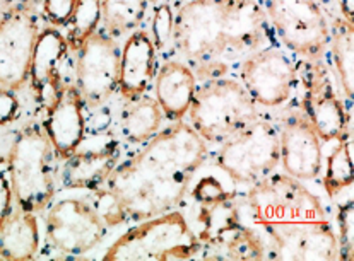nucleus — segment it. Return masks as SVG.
I'll return each instance as SVG.
<instances>
[{"mask_svg":"<svg viewBox=\"0 0 354 261\" xmlns=\"http://www.w3.org/2000/svg\"><path fill=\"white\" fill-rule=\"evenodd\" d=\"M205 155V140L187 123H175L115 166L106 183L91 191L89 203L110 227L161 215L183 200Z\"/></svg>","mask_w":354,"mask_h":261,"instance_id":"nucleus-1","label":"nucleus"},{"mask_svg":"<svg viewBox=\"0 0 354 261\" xmlns=\"http://www.w3.org/2000/svg\"><path fill=\"white\" fill-rule=\"evenodd\" d=\"M247 206L277 260H339L337 235L322 203L290 174H267L252 184Z\"/></svg>","mask_w":354,"mask_h":261,"instance_id":"nucleus-2","label":"nucleus"},{"mask_svg":"<svg viewBox=\"0 0 354 261\" xmlns=\"http://www.w3.org/2000/svg\"><path fill=\"white\" fill-rule=\"evenodd\" d=\"M225 7L226 0H190L175 16L171 43L201 81L223 77L230 67Z\"/></svg>","mask_w":354,"mask_h":261,"instance_id":"nucleus-3","label":"nucleus"},{"mask_svg":"<svg viewBox=\"0 0 354 261\" xmlns=\"http://www.w3.org/2000/svg\"><path fill=\"white\" fill-rule=\"evenodd\" d=\"M53 147L45 128L23 126L7 154V174L17 206L28 212L46 209L55 197Z\"/></svg>","mask_w":354,"mask_h":261,"instance_id":"nucleus-4","label":"nucleus"},{"mask_svg":"<svg viewBox=\"0 0 354 261\" xmlns=\"http://www.w3.org/2000/svg\"><path fill=\"white\" fill-rule=\"evenodd\" d=\"M189 116L190 126L205 142L223 144L260 118V113L243 84L218 77L195 90Z\"/></svg>","mask_w":354,"mask_h":261,"instance_id":"nucleus-5","label":"nucleus"},{"mask_svg":"<svg viewBox=\"0 0 354 261\" xmlns=\"http://www.w3.org/2000/svg\"><path fill=\"white\" fill-rule=\"evenodd\" d=\"M202 242L182 212L169 210L140 220L113 242L104 260H189L201 255Z\"/></svg>","mask_w":354,"mask_h":261,"instance_id":"nucleus-6","label":"nucleus"},{"mask_svg":"<svg viewBox=\"0 0 354 261\" xmlns=\"http://www.w3.org/2000/svg\"><path fill=\"white\" fill-rule=\"evenodd\" d=\"M279 133L266 119L257 118L225 140L216 166L238 183L254 184L279 164Z\"/></svg>","mask_w":354,"mask_h":261,"instance_id":"nucleus-7","label":"nucleus"},{"mask_svg":"<svg viewBox=\"0 0 354 261\" xmlns=\"http://www.w3.org/2000/svg\"><path fill=\"white\" fill-rule=\"evenodd\" d=\"M266 16L284 45L308 60L324 55L330 28L315 0H263Z\"/></svg>","mask_w":354,"mask_h":261,"instance_id":"nucleus-8","label":"nucleus"},{"mask_svg":"<svg viewBox=\"0 0 354 261\" xmlns=\"http://www.w3.org/2000/svg\"><path fill=\"white\" fill-rule=\"evenodd\" d=\"M106 227L95 206L81 198H64L52 203L46 212V241L62 256L91 251L103 241Z\"/></svg>","mask_w":354,"mask_h":261,"instance_id":"nucleus-9","label":"nucleus"},{"mask_svg":"<svg viewBox=\"0 0 354 261\" xmlns=\"http://www.w3.org/2000/svg\"><path fill=\"white\" fill-rule=\"evenodd\" d=\"M38 32L35 10L21 2L0 19V87L19 90L26 84Z\"/></svg>","mask_w":354,"mask_h":261,"instance_id":"nucleus-10","label":"nucleus"},{"mask_svg":"<svg viewBox=\"0 0 354 261\" xmlns=\"http://www.w3.org/2000/svg\"><path fill=\"white\" fill-rule=\"evenodd\" d=\"M303 110L320 140L346 139L349 113L339 99L328 72L319 60H310L303 72Z\"/></svg>","mask_w":354,"mask_h":261,"instance_id":"nucleus-11","label":"nucleus"},{"mask_svg":"<svg viewBox=\"0 0 354 261\" xmlns=\"http://www.w3.org/2000/svg\"><path fill=\"white\" fill-rule=\"evenodd\" d=\"M296 75L298 70L291 58L276 48L259 50L241 64V84L262 106L286 103L296 84Z\"/></svg>","mask_w":354,"mask_h":261,"instance_id":"nucleus-12","label":"nucleus"},{"mask_svg":"<svg viewBox=\"0 0 354 261\" xmlns=\"http://www.w3.org/2000/svg\"><path fill=\"white\" fill-rule=\"evenodd\" d=\"M120 52L111 36L95 32L77 50L75 81L86 101L97 106L118 87Z\"/></svg>","mask_w":354,"mask_h":261,"instance_id":"nucleus-13","label":"nucleus"},{"mask_svg":"<svg viewBox=\"0 0 354 261\" xmlns=\"http://www.w3.org/2000/svg\"><path fill=\"white\" fill-rule=\"evenodd\" d=\"M279 162L286 174L299 181L319 176L322 169V144L305 115H291L281 125Z\"/></svg>","mask_w":354,"mask_h":261,"instance_id":"nucleus-14","label":"nucleus"},{"mask_svg":"<svg viewBox=\"0 0 354 261\" xmlns=\"http://www.w3.org/2000/svg\"><path fill=\"white\" fill-rule=\"evenodd\" d=\"M43 128L60 159H67L81 147L86 135V118L84 101L77 86H64L59 90L46 110Z\"/></svg>","mask_w":354,"mask_h":261,"instance_id":"nucleus-15","label":"nucleus"},{"mask_svg":"<svg viewBox=\"0 0 354 261\" xmlns=\"http://www.w3.org/2000/svg\"><path fill=\"white\" fill-rule=\"evenodd\" d=\"M267 38L266 10L255 0H226L225 43L226 58H233L262 50Z\"/></svg>","mask_w":354,"mask_h":261,"instance_id":"nucleus-16","label":"nucleus"},{"mask_svg":"<svg viewBox=\"0 0 354 261\" xmlns=\"http://www.w3.org/2000/svg\"><path fill=\"white\" fill-rule=\"evenodd\" d=\"M65 36L55 26L41 29L32 48L30 84L38 99L50 96V101L62 89V67L68 57Z\"/></svg>","mask_w":354,"mask_h":261,"instance_id":"nucleus-17","label":"nucleus"},{"mask_svg":"<svg viewBox=\"0 0 354 261\" xmlns=\"http://www.w3.org/2000/svg\"><path fill=\"white\" fill-rule=\"evenodd\" d=\"M156 48L151 35L144 29H136L125 41L120 53L118 89L127 101L142 97L154 79Z\"/></svg>","mask_w":354,"mask_h":261,"instance_id":"nucleus-18","label":"nucleus"},{"mask_svg":"<svg viewBox=\"0 0 354 261\" xmlns=\"http://www.w3.org/2000/svg\"><path fill=\"white\" fill-rule=\"evenodd\" d=\"M120 151L118 145L110 142L103 147L75 151L64 159L65 164L60 174L64 188L68 190L95 191L106 183L108 176L118 164Z\"/></svg>","mask_w":354,"mask_h":261,"instance_id":"nucleus-19","label":"nucleus"},{"mask_svg":"<svg viewBox=\"0 0 354 261\" xmlns=\"http://www.w3.org/2000/svg\"><path fill=\"white\" fill-rule=\"evenodd\" d=\"M195 90L197 77L189 65L176 60L162 65L156 79V101L168 118L180 119L189 113Z\"/></svg>","mask_w":354,"mask_h":261,"instance_id":"nucleus-20","label":"nucleus"},{"mask_svg":"<svg viewBox=\"0 0 354 261\" xmlns=\"http://www.w3.org/2000/svg\"><path fill=\"white\" fill-rule=\"evenodd\" d=\"M38 251L39 224L36 213L16 206L0 229V258L32 260Z\"/></svg>","mask_w":354,"mask_h":261,"instance_id":"nucleus-21","label":"nucleus"},{"mask_svg":"<svg viewBox=\"0 0 354 261\" xmlns=\"http://www.w3.org/2000/svg\"><path fill=\"white\" fill-rule=\"evenodd\" d=\"M202 248H211V258L227 260H262L266 258V242L254 229L233 224L214 235Z\"/></svg>","mask_w":354,"mask_h":261,"instance_id":"nucleus-22","label":"nucleus"},{"mask_svg":"<svg viewBox=\"0 0 354 261\" xmlns=\"http://www.w3.org/2000/svg\"><path fill=\"white\" fill-rule=\"evenodd\" d=\"M162 113L160 103L151 97H139L122 113L120 133L129 144H142L153 139L161 128Z\"/></svg>","mask_w":354,"mask_h":261,"instance_id":"nucleus-23","label":"nucleus"},{"mask_svg":"<svg viewBox=\"0 0 354 261\" xmlns=\"http://www.w3.org/2000/svg\"><path fill=\"white\" fill-rule=\"evenodd\" d=\"M354 32L353 23H348L344 17H334L330 26V52L334 58V67L337 72L339 82H341L342 90L348 96V99L353 97V86H354Z\"/></svg>","mask_w":354,"mask_h":261,"instance_id":"nucleus-24","label":"nucleus"},{"mask_svg":"<svg viewBox=\"0 0 354 261\" xmlns=\"http://www.w3.org/2000/svg\"><path fill=\"white\" fill-rule=\"evenodd\" d=\"M147 0H101V19L110 35L136 31L146 16Z\"/></svg>","mask_w":354,"mask_h":261,"instance_id":"nucleus-25","label":"nucleus"},{"mask_svg":"<svg viewBox=\"0 0 354 261\" xmlns=\"http://www.w3.org/2000/svg\"><path fill=\"white\" fill-rule=\"evenodd\" d=\"M353 183V142L341 139V144L327 157L324 186L328 197H337Z\"/></svg>","mask_w":354,"mask_h":261,"instance_id":"nucleus-26","label":"nucleus"},{"mask_svg":"<svg viewBox=\"0 0 354 261\" xmlns=\"http://www.w3.org/2000/svg\"><path fill=\"white\" fill-rule=\"evenodd\" d=\"M101 21V0H75L74 12L68 19V48L77 52L96 32Z\"/></svg>","mask_w":354,"mask_h":261,"instance_id":"nucleus-27","label":"nucleus"},{"mask_svg":"<svg viewBox=\"0 0 354 261\" xmlns=\"http://www.w3.org/2000/svg\"><path fill=\"white\" fill-rule=\"evenodd\" d=\"M337 226H339V258L349 260L354 258V206L353 202L348 200L337 209Z\"/></svg>","mask_w":354,"mask_h":261,"instance_id":"nucleus-28","label":"nucleus"},{"mask_svg":"<svg viewBox=\"0 0 354 261\" xmlns=\"http://www.w3.org/2000/svg\"><path fill=\"white\" fill-rule=\"evenodd\" d=\"M173 23L175 16L168 3H160L154 9L153 21H151V39L154 43L156 50H165L171 43L173 38Z\"/></svg>","mask_w":354,"mask_h":261,"instance_id":"nucleus-29","label":"nucleus"},{"mask_svg":"<svg viewBox=\"0 0 354 261\" xmlns=\"http://www.w3.org/2000/svg\"><path fill=\"white\" fill-rule=\"evenodd\" d=\"M192 197L195 202L198 203H216L223 200H230L233 198V195L230 191L225 190V186L221 184V181L216 180L214 176L202 177L192 190Z\"/></svg>","mask_w":354,"mask_h":261,"instance_id":"nucleus-30","label":"nucleus"},{"mask_svg":"<svg viewBox=\"0 0 354 261\" xmlns=\"http://www.w3.org/2000/svg\"><path fill=\"white\" fill-rule=\"evenodd\" d=\"M43 16L52 26H67L72 12H74L75 0H41Z\"/></svg>","mask_w":354,"mask_h":261,"instance_id":"nucleus-31","label":"nucleus"},{"mask_svg":"<svg viewBox=\"0 0 354 261\" xmlns=\"http://www.w3.org/2000/svg\"><path fill=\"white\" fill-rule=\"evenodd\" d=\"M21 110L16 90L0 87V126H7L17 118Z\"/></svg>","mask_w":354,"mask_h":261,"instance_id":"nucleus-32","label":"nucleus"},{"mask_svg":"<svg viewBox=\"0 0 354 261\" xmlns=\"http://www.w3.org/2000/svg\"><path fill=\"white\" fill-rule=\"evenodd\" d=\"M12 186H10L9 174L7 169L0 168V229H2L3 222L7 220V217L12 212Z\"/></svg>","mask_w":354,"mask_h":261,"instance_id":"nucleus-33","label":"nucleus"},{"mask_svg":"<svg viewBox=\"0 0 354 261\" xmlns=\"http://www.w3.org/2000/svg\"><path fill=\"white\" fill-rule=\"evenodd\" d=\"M339 9L348 23H353V0H339Z\"/></svg>","mask_w":354,"mask_h":261,"instance_id":"nucleus-34","label":"nucleus"},{"mask_svg":"<svg viewBox=\"0 0 354 261\" xmlns=\"http://www.w3.org/2000/svg\"><path fill=\"white\" fill-rule=\"evenodd\" d=\"M14 7V0H0V19Z\"/></svg>","mask_w":354,"mask_h":261,"instance_id":"nucleus-35","label":"nucleus"},{"mask_svg":"<svg viewBox=\"0 0 354 261\" xmlns=\"http://www.w3.org/2000/svg\"><path fill=\"white\" fill-rule=\"evenodd\" d=\"M317 3H319L320 7H324V9H328L332 10L335 6H339V0H315Z\"/></svg>","mask_w":354,"mask_h":261,"instance_id":"nucleus-36","label":"nucleus"},{"mask_svg":"<svg viewBox=\"0 0 354 261\" xmlns=\"http://www.w3.org/2000/svg\"><path fill=\"white\" fill-rule=\"evenodd\" d=\"M41 0H21V3H24V6H30V7H35L36 3H39Z\"/></svg>","mask_w":354,"mask_h":261,"instance_id":"nucleus-37","label":"nucleus"},{"mask_svg":"<svg viewBox=\"0 0 354 261\" xmlns=\"http://www.w3.org/2000/svg\"><path fill=\"white\" fill-rule=\"evenodd\" d=\"M147 2H158V0H147Z\"/></svg>","mask_w":354,"mask_h":261,"instance_id":"nucleus-38","label":"nucleus"}]
</instances>
